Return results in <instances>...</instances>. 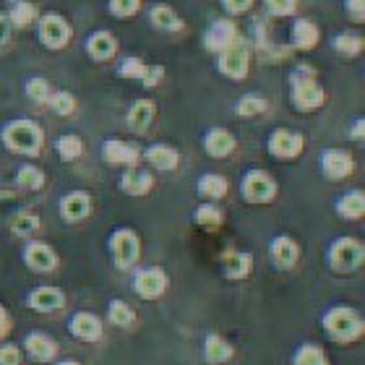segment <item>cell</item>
<instances>
[{
  "label": "cell",
  "instance_id": "obj_16",
  "mask_svg": "<svg viewBox=\"0 0 365 365\" xmlns=\"http://www.w3.org/2000/svg\"><path fill=\"white\" fill-rule=\"evenodd\" d=\"M269 256H272L274 267L292 269L297 264V259H300V248H297V243L292 237L277 235L272 243H269Z\"/></svg>",
  "mask_w": 365,
  "mask_h": 365
},
{
  "label": "cell",
  "instance_id": "obj_17",
  "mask_svg": "<svg viewBox=\"0 0 365 365\" xmlns=\"http://www.w3.org/2000/svg\"><path fill=\"white\" fill-rule=\"evenodd\" d=\"M26 305H29L31 311L53 313V311H61L63 305H66V295H63V289H58V287H37L29 292Z\"/></svg>",
  "mask_w": 365,
  "mask_h": 365
},
{
  "label": "cell",
  "instance_id": "obj_35",
  "mask_svg": "<svg viewBox=\"0 0 365 365\" xmlns=\"http://www.w3.org/2000/svg\"><path fill=\"white\" fill-rule=\"evenodd\" d=\"M55 149H58V157H61L63 162H73L81 157V152H84V141H81L78 136H73V133H66V136L58 138Z\"/></svg>",
  "mask_w": 365,
  "mask_h": 365
},
{
  "label": "cell",
  "instance_id": "obj_32",
  "mask_svg": "<svg viewBox=\"0 0 365 365\" xmlns=\"http://www.w3.org/2000/svg\"><path fill=\"white\" fill-rule=\"evenodd\" d=\"M331 47H334L336 55H342V58H358L360 53H363V37L360 34H336L334 39H331Z\"/></svg>",
  "mask_w": 365,
  "mask_h": 365
},
{
  "label": "cell",
  "instance_id": "obj_34",
  "mask_svg": "<svg viewBox=\"0 0 365 365\" xmlns=\"http://www.w3.org/2000/svg\"><path fill=\"white\" fill-rule=\"evenodd\" d=\"M193 222H196L198 227H204V230H217L225 222V214H222L220 206H214V204H204V206H198L196 214H193Z\"/></svg>",
  "mask_w": 365,
  "mask_h": 365
},
{
  "label": "cell",
  "instance_id": "obj_8",
  "mask_svg": "<svg viewBox=\"0 0 365 365\" xmlns=\"http://www.w3.org/2000/svg\"><path fill=\"white\" fill-rule=\"evenodd\" d=\"M37 34L47 50H63L71 42V24L58 14H45L37 21Z\"/></svg>",
  "mask_w": 365,
  "mask_h": 365
},
{
  "label": "cell",
  "instance_id": "obj_12",
  "mask_svg": "<svg viewBox=\"0 0 365 365\" xmlns=\"http://www.w3.org/2000/svg\"><path fill=\"white\" fill-rule=\"evenodd\" d=\"M240 34H237V26L232 19H217V21L206 29L204 34V47L209 53H222L225 47H230L232 42H237Z\"/></svg>",
  "mask_w": 365,
  "mask_h": 365
},
{
  "label": "cell",
  "instance_id": "obj_46",
  "mask_svg": "<svg viewBox=\"0 0 365 365\" xmlns=\"http://www.w3.org/2000/svg\"><path fill=\"white\" fill-rule=\"evenodd\" d=\"M344 11L350 14L352 21H365V0H344Z\"/></svg>",
  "mask_w": 365,
  "mask_h": 365
},
{
  "label": "cell",
  "instance_id": "obj_4",
  "mask_svg": "<svg viewBox=\"0 0 365 365\" xmlns=\"http://www.w3.org/2000/svg\"><path fill=\"white\" fill-rule=\"evenodd\" d=\"M365 248L355 237H336L334 243L329 245V267L336 274H350L355 269L363 267Z\"/></svg>",
  "mask_w": 365,
  "mask_h": 365
},
{
  "label": "cell",
  "instance_id": "obj_25",
  "mask_svg": "<svg viewBox=\"0 0 365 365\" xmlns=\"http://www.w3.org/2000/svg\"><path fill=\"white\" fill-rule=\"evenodd\" d=\"M289 37H292V45H295L297 50H313V47L319 45L321 31H319V26L313 21H308V19H295Z\"/></svg>",
  "mask_w": 365,
  "mask_h": 365
},
{
  "label": "cell",
  "instance_id": "obj_26",
  "mask_svg": "<svg viewBox=\"0 0 365 365\" xmlns=\"http://www.w3.org/2000/svg\"><path fill=\"white\" fill-rule=\"evenodd\" d=\"M154 115H157V107H154L152 99H138L133 102V107L128 110V128L136 130V133H146V128L152 125Z\"/></svg>",
  "mask_w": 365,
  "mask_h": 365
},
{
  "label": "cell",
  "instance_id": "obj_39",
  "mask_svg": "<svg viewBox=\"0 0 365 365\" xmlns=\"http://www.w3.org/2000/svg\"><path fill=\"white\" fill-rule=\"evenodd\" d=\"M50 107H53L55 115H63V118H68V115L76 113V97L71 94V91H55L50 94Z\"/></svg>",
  "mask_w": 365,
  "mask_h": 365
},
{
  "label": "cell",
  "instance_id": "obj_37",
  "mask_svg": "<svg viewBox=\"0 0 365 365\" xmlns=\"http://www.w3.org/2000/svg\"><path fill=\"white\" fill-rule=\"evenodd\" d=\"M107 319L113 321L115 327H130L133 319H136V313H133V308L128 303H123V300H110V305H107Z\"/></svg>",
  "mask_w": 365,
  "mask_h": 365
},
{
  "label": "cell",
  "instance_id": "obj_30",
  "mask_svg": "<svg viewBox=\"0 0 365 365\" xmlns=\"http://www.w3.org/2000/svg\"><path fill=\"white\" fill-rule=\"evenodd\" d=\"M253 269V256L251 253L230 251L225 253V274L230 279H245Z\"/></svg>",
  "mask_w": 365,
  "mask_h": 365
},
{
  "label": "cell",
  "instance_id": "obj_47",
  "mask_svg": "<svg viewBox=\"0 0 365 365\" xmlns=\"http://www.w3.org/2000/svg\"><path fill=\"white\" fill-rule=\"evenodd\" d=\"M222 6H225L227 14L237 16V14H245V11L253 6V0H222Z\"/></svg>",
  "mask_w": 365,
  "mask_h": 365
},
{
  "label": "cell",
  "instance_id": "obj_19",
  "mask_svg": "<svg viewBox=\"0 0 365 365\" xmlns=\"http://www.w3.org/2000/svg\"><path fill=\"white\" fill-rule=\"evenodd\" d=\"M91 212V198L84 190H71L61 198V217L66 222H81Z\"/></svg>",
  "mask_w": 365,
  "mask_h": 365
},
{
  "label": "cell",
  "instance_id": "obj_23",
  "mask_svg": "<svg viewBox=\"0 0 365 365\" xmlns=\"http://www.w3.org/2000/svg\"><path fill=\"white\" fill-rule=\"evenodd\" d=\"M24 350L39 363H47V360H53L58 355V344H55L53 336L42 334V331H29L26 339H24Z\"/></svg>",
  "mask_w": 365,
  "mask_h": 365
},
{
  "label": "cell",
  "instance_id": "obj_49",
  "mask_svg": "<svg viewBox=\"0 0 365 365\" xmlns=\"http://www.w3.org/2000/svg\"><path fill=\"white\" fill-rule=\"evenodd\" d=\"M8 329H11V319H8V311L0 305V339L8 334Z\"/></svg>",
  "mask_w": 365,
  "mask_h": 365
},
{
  "label": "cell",
  "instance_id": "obj_1",
  "mask_svg": "<svg viewBox=\"0 0 365 365\" xmlns=\"http://www.w3.org/2000/svg\"><path fill=\"white\" fill-rule=\"evenodd\" d=\"M289 99L300 113H313V110L324 107L327 91L316 81V71L308 68V66H297L289 73Z\"/></svg>",
  "mask_w": 365,
  "mask_h": 365
},
{
  "label": "cell",
  "instance_id": "obj_11",
  "mask_svg": "<svg viewBox=\"0 0 365 365\" xmlns=\"http://www.w3.org/2000/svg\"><path fill=\"white\" fill-rule=\"evenodd\" d=\"M118 73L123 78H130V81H141L144 86H157L165 78V68L162 66H146L138 58H125V61L118 66Z\"/></svg>",
  "mask_w": 365,
  "mask_h": 365
},
{
  "label": "cell",
  "instance_id": "obj_28",
  "mask_svg": "<svg viewBox=\"0 0 365 365\" xmlns=\"http://www.w3.org/2000/svg\"><path fill=\"white\" fill-rule=\"evenodd\" d=\"M149 21H152L154 29H160V31H180L182 29V19L170 6H165V3L154 6L152 11H149Z\"/></svg>",
  "mask_w": 365,
  "mask_h": 365
},
{
  "label": "cell",
  "instance_id": "obj_48",
  "mask_svg": "<svg viewBox=\"0 0 365 365\" xmlns=\"http://www.w3.org/2000/svg\"><path fill=\"white\" fill-rule=\"evenodd\" d=\"M11 21H8V16L6 14H0V47H6L8 45V37H11Z\"/></svg>",
  "mask_w": 365,
  "mask_h": 365
},
{
  "label": "cell",
  "instance_id": "obj_38",
  "mask_svg": "<svg viewBox=\"0 0 365 365\" xmlns=\"http://www.w3.org/2000/svg\"><path fill=\"white\" fill-rule=\"evenodd\" d=\"M292 365H329V360L321 347H316V344H303V347H297V352L292 355Z\"/></svg>",
  "mask_w": 365,
  "mask_h": 365
},
{
  "label": "cell",
  "instance_id": "obj_36",
  "mask_svg": "<svg viewBox=\"0 0 365 365\" xmlns=\"http://www.w3.org/2000/svg\"><path fill=\"white\" fill-rule=\"evenodd\" d=\"M16 185H21L26 190H39L45 185V173L34 165H21L19 173H16Z\"/></svg>",
  "mask_w": 365,
  "mask_h": 365
},
{
  "label": "cell",
  "instance_id": "obj_33",
  "mask_svg": "<svg viewBox=\"0 0 365 365\" xmlns=\"http://www.w3.org/2000/svg\"><path fill=\"white\" fill-rule=\"evenodd\" d=\"M198 193L204 198H212V201H217V198H222L225 193H227V180L222 175H217V173H209V175L198 178Z\"/></svg>",
  "mask_w": 365,
  "mask_h": 365
},
{
  "label": "cell",
  "instance_id": "obj_27",
  "mask_svg": "<svg viewBox=\"0 0 365 365\" xmlns=\"http://www.w3.org/2000/svg\"><path fill=\"white\" fill-rule=\"evenodd\" d=\"M232 355H235L232 344H230L227 339H222L220 334H209L204 339V358H206V363H212V365L227 363V360H232Z\"/></svg>",
  "mask_w": 365,
  "mask_h": 365
},
{
  "label": "cell",
  "instance_id": "obj_6",
  "mask_svg": "<svg viewBox=\"0 0 365 365\" xmlns=\"http://www.w3.org/2000/svg\"><path fill=\"white\" fill-rule=\"evenodd\" d=\"M217 71H220L225 78H232V81H240L248 73V66H251V53L245 47L243 39L232 42L230 47H225L222 53H217Z\"/></svg>",
  "mask_w": 365,
  "mask_h": 365
},
{
  "label": "cell",
  "instance_id": "obj_43",
  "mask_svg": "<svg viewBox=\"0 0 365 365\" xmlns=\"http://www.w3.org/2000/svg\"><path fill=\"white\" fill-rule=\"evenodd\" d=\"M50 84H47L45 78H29L26 81V97L31 99V102H37V105H45L47 99H50Z\"/></svg>",
  "mask_w": 365,
  "mask_h": 365
},
{
  "label": "cell",
  "instance_id": "obj_50",
  "mask_svg": "<svg viewBox=\"0 0 365 365\" xmlns=\"http://www.w3.org/2000/svg\"><path fill=\"white\" fill-rule=\"evenodd\" d=\"M363 128H365V120H363V118H358V120H355V125H352L350 136L355 138V141H363Z\"/></svg>",
  "mask_w": 365,
  "mask_h": 365
},
{
  "label": "cell",
  "instance_id": "obj_2",
  "mask_svg": "<svg viewBox=\"0 0 365 365\" xmlns=\"http://www.w3.org/2000/svg\"><path fill=\"white\" fill-rule=\"evenodd\" d=\"M0 141L8 152L16 154H26V157H34V154L42 152V144H45V130L39 128L34 120H11L3 125L0 130Z\"/></svg>",
  "mask_w": 365,
  "mask_h": 365
},
{
  "label": "cell",
  "instance_id": "obj_41",
  "mask_svg": "<svg viewBox=\"0 0 365 365\" xmlns=\"http://www.w3.org/2000/svg\"><path fill=\"white\" fill-rule=\"evenodd\" d=\"M11 230H14V235H21V237L31 235V232H37L39 230V217L31 212L16 214L14 222H11Z\"/></svg>",
  "mask_w": 365,
  "mask_h": 365
},
{
  "label": "cell",
  "instance_id": "obj_10",
  "mask_svg": "<svg viewBox=\"0 0 365 365\" xmlns=\"http://www.w3.org/2000/svg\"><path fill=\"white\" fill-rule=\"evenodd\" d=\"M133 289H136V295L144 297V300H157V297L168 289V274L157 267L138 269L136 277H133Z\"/></svg>",
  "mask_w": 365,
  "mask_h": 365
},
{
  "label": "cell",
  "instance_id": "obj_20",
  "mask_svg": "<svg viewBox=\"0 0 365 365\" xmlns=\"http://www.w3.org/2000/svg\"><path fill=\"white\" fill-rule=\"evenodd\" d=\"M204 152L212 160H225V157L235 152V136L225 128H212L204 136Z\"/></svg>",
  "mask_w": 365,
  "mask_h": 365
},
{
  "label": "cell",
  "instance_id": "obj_13",
  "mask_svg": "<svg viewBox=\"0 0 365 365\" xmlns=\"http://www.w3.org/2000/svg\"><path fill=\"white\" fill-rule=\"evenodd\" d=\"M352 168H355V162L342 149H327L321 154V173L329 180H344L347 175H352Z\"/></svg>",
  "mask_w": 365,
  "mask_h": 365
},
{
  "label": "cell",
  "instance_id": "obj_45",
  "mask_svg": "<svg viewBox=\"0 0 365 365\" xmlns=\"http://www.w3.org/2000/svg\"><path fill=\"white\" fill-rule=\"evenodd\" d=\"M21 363V352L16 344H0V365H19Z\"/></svg>",
  "mask_w": 365,
  "mask_h": 365
},
{
  "label": "cell",
  "instance_id": "obj_14",
  "mask_svg": "<svg viewBox=\"0 0 365 365\" xmlns=\"http://www.w3.org/2000/svg\"><path fill=\"white\" fill-rule=\"evenodd\" d=\"M24 264L31 269V272L47 274L58 267V253L50 248L47 243H29L24 248Z\"/></svg>",
  "mask_w": 365,
  "mask_h": 365
},
{
  "label": "cell",
  "instance_id": "obj_42",
  "mask_svg": "<svg viewBox=\"0 0 365 365\" xmlns=\"http://www.w3.org/2000/svg\"><path fill=\"white\" fill-rule=\"evenodd\" d=\"M138 8H141V0H107V11L115 19H130L138 14Z\"/></svg>",
  "mask_w": 365,
  "mask_h": 365
},
{
  "label": "cell",
  "instance_id": "obj_9",
  "mask_svg": "<svg viewBox=\"0 0 365 365\" xmlns=\"http://www.w3.org/2000/svg\"><path fill=\"white\" fill-rule=\"evenodd\" d=\"M267 146H269V152H272V157H277V160H295V157H300V152H303L305 141L295 130L277 128V130H272Z\"/></svg>",
  "mask_w": 365,
  "mask_h": 365
},
{
  "label": "cell",
  "instance_id": "obj_5",
  "mask_svg": "<svg viewBox=\"0 0 365 365\" xmlns=\"http://www.w3.org/2000/svg\"><path fill=\"white\" fill-rule=\"evenodd\" d=\"M107 245H110V256H113V264L118 269H130L141 256V240L128 227L115 230Z\"/></svg>",
  "mask_w": 365,
  "mask_h": 365
},
{
  "label": "cell",
  "instance_id": "obj_44",
  "mask_svg": "<svg viewBox=\"0 0 365 365\" xmlns=\"http://www.w3.org/2000/svg\"><path fill=\"white\" fill-rule=\"evenodd\" d=\"M264 6L272 16H292L297 8V0H264Z\"/></svg>",
  "mask_w": 365,
  "mask_h": 365
},
{
  "label": "cell",
  "instance_id": "obj_15",
  "mask_svg": "<svg viewBox=\"0 0 365 365\" xmlns=\"http://www.w3.org/2000/svg\"><path fill=\"white\" fill-rule=\"evenodd\" d=\"M115 53H118V39H115L113 31H107V29L91 31L89 39H86V55H89L91 61L105 63V61H110Z\"/></svg>",
  "mask_w": 365,
  "mask_h": 365
},
{
  "label": "cell",
  "instance_id": "obj_31",
  "mask_svg": "<svg viewBox=\"0 0 365 365\" xmlns=\"http://www.w3.org/2000/svg\"><path fill=\"white\" fill-rule=\"evenodd\" d=\"M6 16H8V21H11V26L24 29V26H29V24L37 19V8H34V3H29V0H11Z\"/></svg>",
  "mask_w": 365,
  "mask_h": 365
},
{
  "label": "cell",
  "instance_id": "obj_3",
  "mask_svg": "<svg viewBox=\"0 0 365 365\" xmlns=\"http://www.w3.org/2000/svg\"><path fill=\"white\" fill-rule=\"evenodd\" d=\"M321 327L334 342H355L363 336V319H360L358 311L352 308H344V305H336L331 311L324 313L321 319Z\"/></svg>",
  "mask_w": 365,
  "mask_h": 365
},
{
  "label": "cell",
  "instance_id": "obj_40",
  "mask_svg": "<svg viewBox=\"0 0 365 365\" xmlns=\"http://www.w3.org/2000/svg\"><path fill=\"white\" fill-rule=\"evenodd\" d=\"M269 107V102L261 94H245L240 102H237V115L240 118H253V115H261Z\"/></svg>",
  "mask_w": 365,
  "mask_h": 365
},
{
  "label": "cell",
  "instance_id": "obj_22",
  "mask_svg": "<svg viewBox=\"0 0 365 365\" xmlns=\"http://www.w3.org/2000/svg\"><path fill=\"white\" fill-rule=\"evenodd\" d=\"M154 185V178L152 173H146V170L136 168V165H130L120 178V190L123 193H128V196H146Z\"/></svg>",
  "mask_w": 365,
  "mask_h": 365
},
{
  "label": "cell",
  "instance_id": "obj_18",
  "mask_svg": "<svg viewBox=\"0 0 365 365\" xmlns=\"http://www.w3.org/2000/svg\"><path fill=\"white\" fill-rule=\"evenodd\" d=\"M102 157H105L107 165H123V168H130L136 165L141 152L136 146L125 144V141H118V138H107L102 144Z\"/></svg>",
  "mask_w": 365,
  "mask_h": 365
},
{
  "label": "cell",
  "instance_id": "obj_24",
  "mask_svg": "<svg viewBox=\"0 0 365 365\" xmlns=\"http://www.w3.org/2000/svg\"><path fill=\"white\" fill-rule=\"evenodd\" d=\"M144 157L152 168L162 170V173H170V170H175L178 165H180V154H178V149H173V146H168V144L149 146V149L144 152Z\"/></svg>",
  "mask_w": 365,
  "mask_h": 365
},
{
  "label": "cell",
  "instance_id": "obj_7",
  "mask_svg": "<svg viewBox=\"0 0 365 365\" xmlns=\"http://www.w3.org/2000/svg\"><path fill=\"white\" fill-rule=\"evenodd\" d=\"M240 193L248 204H269L277 196V182L264 170H251V173H245L243 182H240Z\"/></svg>",
  "mask_w": 365,
  "mask_h": 365
},
{
  "label": "cell",
  "instance_id": "obj_29",
  "mask_svg": "<svg viewBox=\"0 0 365 365\" xmlns=\"http://www.w3.org/2000/svg\"><path fill=\"white\" fill-rule=\"evenodd\" d=\"M336 214L342 220H360L365 214V193L363 190H350L336 201Z\"/></svg>",
  "mask_w": 365,
  "mask_h": 365
},
{
  "label": "cell",
  "instance_id": "obj_51",
  "mask_svg": "<svg viewBox=\"0 0 365 365\" xmlns=\"http://www.w3.org/2000/svg\"><path fill=\"white\" fill-rule=\"evenodd\" d=\"M58 365H78V363H76V360H61Z\"/></svg>",
  "mask_w": 365,
  "mask_h": 365
},
{
  "label": "cell",
  "instance_id": "obj_21",
  "mask_svg": "<svg viewBox=\"0 0 365 365\" xmlns=\"http://www.w3.org/2000/svg\"><path fill=\"white\" fill-rule=\"evenodd\" d=\"M68 331L76 339H84V342H97L99 336H102V324L94 313L89 311H78L68 324Z\"/></svg>",
  "mask_w": 365,
  "mask_h": 365
}]
</instances>
